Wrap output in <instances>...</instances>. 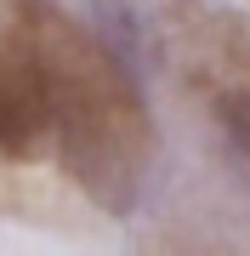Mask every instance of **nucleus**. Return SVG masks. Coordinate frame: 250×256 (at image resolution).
Here are the masks:
<instances>
[{
  "mask_svg": "<svg viewBox=\"0 0 250 256\" xmlns=\"http://www.w3.org/2000/svg\"><path fill=\"white\" fill-rule=\"evenodd\" d=\"M228 126H233V137H239V148H250V108H245V102H228Z\"/></svg>",
  "mask_w": 250,
  "mask_h": 256,
  "instance_id": "nucleus-1",
  "label": "nucleus"
}]
</instances>
